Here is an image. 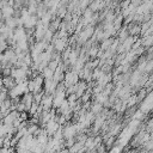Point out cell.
I'll list each match as a JSON object with an SVG mask.
<instances>
[{
    "label": "cell",
    "instance_id": "cell-1",
    "mask_svg": "<svg viewBox=\"0 0 153 153\" xmlns=\"http://www.w3.org/2000/svg\"><path fill=\"white\" fill-rule=\"evenodd\" d=\"M1 81H2V87L4 88H6L7 91H11L16 85H17V81L10 75V76H4L2 79H1Z\"/></svg>",
    "mask_w": 153,
    "mask_h": 153
},
{
    "label": "cell",
    "instance_id": "cell-2",
    "mask_svg": "<svg viewBox=\"0 0 153 153\" xmlns=\"http://www.w3.org/2000/svg\"><path fill=\"white\" fill-rule=\"evenodd\" d=\"M0 76H1V66H0Z\"/></svg>",
    "mask_w": 153,
    "mask_h": 153
}]
</instances>
